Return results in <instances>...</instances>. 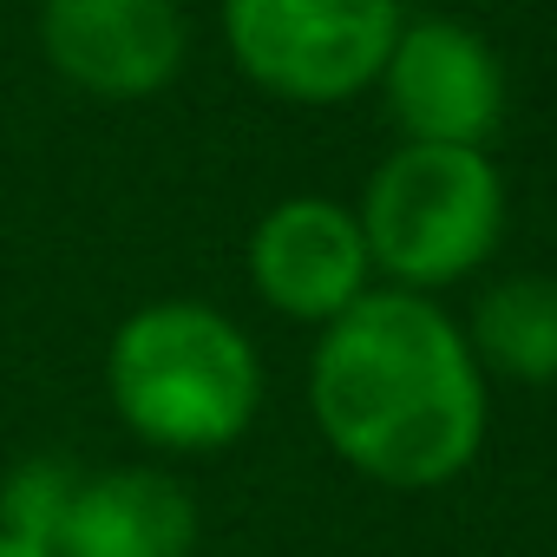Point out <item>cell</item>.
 <instances>
[{"instance_id":"5b68a950","label":"cell","mask_w":557,"mask_h":557,"mask_svg":"<svg viewBox=\"0 0 557 557\" xmlns=\"http://www.w3.org/2000/svg\"><path fill=\"white\" fill-rule=\"evenodd\" d=\"M381 99L387 119L407 132V145H472L505 125V60L492 40L453 14H420L400 21L394 53L381 66Z\"/></svg>"},{"instance_id":"ba28073f","label":"cell","mask_w":557,"mask_h":557,"mask_svg":"<svg viewBox=\"0 0 557 557\" xmlns=\"http://www.w3.org/2000/svg\"><path fill=\"white\" fill-rule=\"evenodd\" d=\"M197 550V498L164 466H106L79 472L53 557H190Z\"/></svg>"},{"instance_id":"6da1fadb","label":"cell","mask_w":557,"mask_h":557,"mask_svg":"<svg viewBox=\"0 0 557 557\" xmlns=\"http://www.w3.org/2000/svg\"><path fill=\"white\" fill-rule=\"evenodd\" d=\"M309 413L342 466L426 492L479 459L492 400L466 329L433 296L368 289L309 355Z\"/></svg>"},{"instance_id":"9c48e42d","label":"cell","mask_w":557,"mask_h":557,"mask_svg":"<svg viewBox=\"0 0 557 557\" xmlns=\"http://www.w3.org/2000/svg\"><path fill=\"white\" fill-rule=\"evenodd\" d=\"M479 368L505 381H557V275H505L472 309L466 329Z\"/></svg>"},{"instance_id":"8fae6325","label":"cell","mask_w":557,"mask_h":557,"mask_svg":"<svg viewBox=\"0 0 557 557\" xmlns=\"http://www.w3.org/2000/svg\"><path fill=\"white\" fill-rule=\"evenodd\" d=\"M0 557H53L47 544H34V537H14V531H0Z\"/></svg>"},{"instance_id":"8992f818","label":"cell","mask_w":557,"mask_h":557,"mask_svg":"<svg viewBox=\"0 0 557 557\" xmlns=\"http://www.w3.org/2000/svg\"><path fill=\"white\" fill-rule=\"evenodd\" d=\"M47 66L106 106L158 99L190 60L184 0H40Z\"/></svg>"},{"instance_id":"277c9868","label":"cell","mask_w":557,"mask_h":557,"mask_svg":"<svg viewBox=\"0 0 557 557\" xmlns=\"http://www.w3.org/2000/svg\"><path fill=\"white\" fill-rule=\"evenodd\" d=\"M400 0H223L216 27L236 73L283 106H348L381 86Z\"/></svg>"},{"instance_id":"52a82bcc","label":"cell","mask_w":557,"mask_h":557,"mask_svg":"<svg viewBox=\"0 0 557 557\" xmlns=\"http://www.w3.org/2000/svg\"><path fill=\"white\" fill-rule=\"evenodd\" d=\"M249 289L289 322L329 329L335 315H348L368 283H374V262H368V236L361 216L335 197H283L269 203L249 230Z\"/></svg>"},{"instance_id":"3957f363","label":"cell","mask_w":557,"mask_h":557,"mask_svg":"<svg viewBox=\"0 0 557 557\" xmlns=\"http://www.w3.org/2000/svg\"><path fill=\"white\" fill-rule=\"evenodd\" d=\"M361 236L374 275L433 296L466 283L505 236V177L472 145H407L381 158L361 190Z\"/></svg>"},{"instance_id":"7a4b0ae2","label":"cell","mask_w":557,"mask_h":557,"mask_svg":"<svg viewBox=\"0 0 557 557\" xmlns=\"http://www.w3.org/2000/svg\"><path fill=\"white\" fill-rule=\"evenodd\" d=\"M106 400L158 453L203 459L236 446L262 413V355L210 302H145L106 342Z\"/></svg>"},{"instance_id":"30bf717a","label":"cell","mask_w":557,"mask_h":557,"mask_svg":"<svg viewBox=\"0 0 557 557\" xmlns=\"http://www.w3.org/2000/svg\"><path fill=\"white\" fill-rule=\"evenodd\" d=\"M79 472L66 459H27L8 472V485H0V531H14V537H34L53 550V531H60V511L73 498Z\"/></svg>"}]
</instances>
